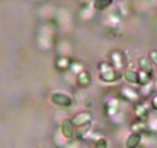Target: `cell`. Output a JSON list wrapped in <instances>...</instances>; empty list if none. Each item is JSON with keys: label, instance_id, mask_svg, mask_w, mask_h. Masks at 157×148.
Here are the masks:
<instances>
[{"label": "cell", "instance_id": "obj_1", "mask_svg": "<svg viewBox=\"0 0 157 148\" xmlns=\"http://www.w3.org/2000/svg\"><path fill=\"white\" fill-rule=\"evenodd\" d=\"M98 72H99V80L104 81L107 84H111V83H116L119 81L122 76H121V72H117L111 64L110 61H101L98 64Z\"/></svg>", "mask_w": 157, "mask_h": 148}, {"label": "cell", "instance_id": "obj_2", "mask_svg": "<svg viewBox=\"0 0 157 148\" xmlns=\"http://www.w3.org/2000/svg\"><path fill=\"white\" fill-rule=\"evenodd\" d=\"M125 61H127V55L125 52L121 49H113L110 52V64L117 70V72H122L124 67H125Z\"/></svg>", "mask_w": 157, "mask_h": 148}, {"label": "cell", "instance_id": "obj_3", "mask_svg": "<svg viewBox=\"0 0 157 148\" xmlns=\"http://www.w3.org/2000/svg\"><path fill=\"white\" fill-rule=\"evenodd\" d=\"M59 133H61L67 141H73V139H76V127L73 125L72 118H64V119L61 121Z\"/></svg>", "mask_w": 157, "mask_h": 148}, {"label": "cell", "instance_id": "obj_4", "mask_svg": "<svg viewBox=\"0 0 157 148\" xmlns=\"http://www.w3.org/2000/svg\"><path fill=\"white\" fill-rule=\"evenodd\" d=\"M117 98L122 99V101H127V102H131V104H136L140 101V95L136 89H131V87H121L119 92H117Z\"/></svg>", "mask_w": 157, "mask_h": 148}, {"label": "cell", "instance_id": "obj_5", "mask_svg": "<svg viewBox=\"0 0 157 148\" xmlns=\"http://www.w3.org/2000/svg\"><path fill=\"white\" fill-rule=\"evenodd\" d=\"M51 102L58 105V107H72L73 105V99L70 95L61 93V92H55L51 95Z\"/></svg>", "mask_w": 157, "mask_h": 148}, {"label": "cell", "instance_id": "obj_6", "mask_svg": "<svg viewBox=\"0 0 157 148\" xmlns=\"http://www.w3.org/2000/svg\"><path fill=\"white\" fill-rule=\"evenodd\" d=\"M133 113H134L136 119L147 121V119H148V116H150V107H148V104H145V102L139 101V102H136V104L133 105Z\"/></svg>", "mask_w": 157, "mask_h": 148}, {"label": "cell", "instance_id": "obj_7", "mask_svg": "<svg viewBox=\"0 0 157 148\" xmlns=\"http://www.w3.org/2000/svg\"><path fill=\"white\" fill-rule=\"evenodd\" d=\"M92 119H93L92 113H90V111H87V110H84V111L76 113V115L72 118V122H73V125H75L76 128H79V127H84V125L90 124V122H92Z\"/></svg>", "mask_w": 157, "mask_h": 148}, {"label": "cell", "instance_id": "obj_8", "mask_svg": "<svg viewBox=\"0 0 157 148\" xmlns=\"http://www.w3.org/2000/svg\"><path fill=\"white\" fill-rule=\"evenodd\" d=\"M104 111L108 118H113L119 113V99L110 98L104 102Z\"/></svg>", "mask_w": 157, "mask_h": 148}, {"label": "cell", "instance_id": "obj_9", "mask_svg": "<svg viewBox=\"0 0 157 148\" xmlns=\"http://www.w3.org/2000/svg\"><path fill=\"white\" fill-rule=\"evenodd\" d=\"M144 134L142 133H130L125 139V148H139L142 144Z\"/></svg>", "mask_w": 157, "mask_h": 148}, {"label": "cell", "instance_id": "obj_10", "mask_svg": "<svg viewBox=\"0 0 157 148\" xmlns=\"http://www.w3.org/2000/svg\"><path fill=\"white\" fill-rule=\"evenodd\" d=\"M75 81H76V86H78V87L86 89V87H89L90 83H92V75H90L89 70H82L81 73H78V75L75 76Z\"/></svg>", "mask_w": 157, "mask_h": 148}, {"label": "cell", "instance_id": "obj_11", "mask_svg": "<svg viewBox=\"0 0 157 148\" xmlns=\"http://www.w3.org/2000/svg\"><path fill=\"white\" fill-rule=\"evenodd\" d=\"M70 64H72V60H70L67 55H58L56 60H55V67H56L59 72L70 70Z\"/></svg>", "mask_w": 157, "mask_h": 148}, {"label": "cell", "instance_id": "obj_12", "mask_svg": "<svg viewBox=\"0 0 157 148\" xmlns=\"http://www.w3.org/2000/svg\"><path fill=\"white\" fill-rule=\"evenodd\" d=\"M93 11H95V8L92 3H82V6L79 9V15L82 20H90L93 17Z\"/></svg>", "mask_w": 157, "mask_h": 148}, {"label": "cell", "instance_id": "obj_13", "mask_svg": "<svg viewBox=\"0 0 157 148\" xmlns=\"http://www.w3.org/2000/svg\"><path fill=\"white\" fill-rule=\"evenodd\" d=\"M137 64H139V70H144L147 73H151L153 75V64H151V60L148 56H140L137 60Z\"/></svg>", "mask_w": 157, "mask_h": 148}, {"label": "cell", "instance_id": "obj_14", "mask_svg": "<svg viewBox=\"0 0 157 148\" xmlns=\"http://www.w3.org/2000/svg\"><path fill=\"white\" fill-rule=\"evenodd\" d=\"M137 75H139V87H145V86H150V84H153V80H154V76L151 75V73H147V72H144V70H137Z\"/></svg>", "mask_w": 157, "mask_h": 148}, {"label": "cell", "instance_id": "obj_15", "mask_svg": "<svg viewBox=\"0 0 157 148\" xmlns=\"http://www.w3.org/2000/svg\"><path fill=\"white\" fill-rule=\"evenodd\" d=\"M130 130L131 133H148V128H147V121H140V119H136L131 125H130Z\"/></svg>", "mask_w": 157, "mask_h": 148}, {"label": "cell", "instance_id": "obj_16", "mask_svg": "<svg viewBox=\"0 0 157 148\" xmlns=\"http://www.w3.org/2000/svg\"><path fill=\"white\" fill-rule=\"evenodd\" d=\"M122 78H124L127 83H130V84H137V83H139L137 70H133V69H127V70H124Z\"/></svg>", "mask_w": 157, "mask_h": 148}, {"label": "cell", "instance_id": "obj_17", "mask_svg": "<svg viewBox=\"0 0 157 148\" xmlns=\"http://www.w3.org/2000/svg\"><path fill=\"white\" fill-rule=\"evenodd\" d=\"M113 3H114V0H92V5H93L95 11H105Z\"/></svg>", "mask_w": 157, "mask_h": 148}, {"label": "cell", "instance_id": "obj_18", "mask_svg": "<svg viewBox=\"0 0 157 148\" xmlns=\"http://www.w3.org/2000/svg\"><path fill=\"white\" fill-rule=\"evenodd\" d=\"M147 128H148V133L157 134V115H151L150 113V116L147 119Z\"/></svg>", "mask_w": 157, "mask_h": 148}, {"label": "cell", "instance_id": "obj_19", "mask_svg": "<svg viewBox=\"0 0 157 148\" xmlns=\"http://www.w3.org/2000/svg\"><path fill=\"white\" fill-rule=\"evenodd\" d=\"M82 70H86L84 69V64L81 63V61H72V64H70V72L76 76L78 73H81Z\"/></svg>", "mask_w": 157, "mask_h": 148}, {"label": "cell", "instance_id": "obj_20", "mask_svg": "<svg viewBox=\"0 0 157 148\" xmlns=\"http://www.w3.org/2000/svg\"><path fill=\"white\" fill-rule=\"evenodd\" d=\"M95 148H108V142L105 141L104 138H101V139H98L95 142Z\"/></svg>", "mask_w": 157, "mask_h": 148}, {"label": "cell", "instance_id": "obj_21", "mask_svg": "<svg viewBox=\"0 0 157 148\" xmlns=\"http://www.w3.org/2000/svg\"><path fill=\"white\" fill-rule=\"evenodd\" d=\"M148 58L151 60V63H153L154 66H157V49H151V50H150Z\"/></svg>", "mask_w": 157, "mask_h": 148}, {"label": "cell", "instance_id": "obj_22", "mask_svg": "<svg viewBox=\"0 0 157 148\" xmlns=\"http://www.w3.org/2000/svg\"><path fill=\"white\" fill-rule=\"evenodd\" d=\"M150 105H151V110L153 111H157V93L151 96V101H150Z\"/></svg>", "mask_w": 157, "mask_h": 148}, {"label": "cell", "instance_id": "obj_23", "mask_svg": "<svg viewBox=\"0 0 157 148\" xmlns=\"http://www.w3.org/2000/svg\"><path fill=\"white\" fill-rule=\"evenodd\" d=\"M153 86H154V90H157V75L154 76V80H153Z\"/></svg>", "mask_w": 157, "mask_h": 148}, {"label": "cell", "instance_id": "obj_24", "mask_svg": "<svg viewBox=\"0 0 157 148\" xmlns=\"http://www.w3.org/2000/svg\"><path fill=\"white\" fill-rule=\"evenodd\" d=\"M63 148H66V147H63Z\"/></svg>", "mask_w": 157, "mask_h": 148}]
</instances>
